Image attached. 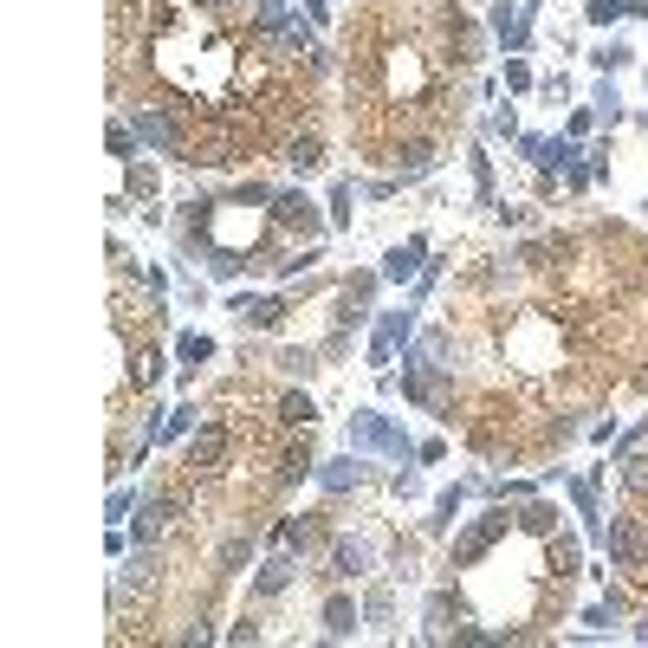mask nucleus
Here are the masks:
<instances>
[{
  "instance_id": "nucleus-1",
  "label": "nucleus",
  "mask_w": 648,
  "mask_h": 648,
  "mask_svg": "<svg viewBox=\"0 0 648 648\" xmlns=\"http://www.w3.org/2000/svg\"><path fill=\"white\" fill-rule=\"evenodd\" d=\"M350 448H377V454H396L402 461L409 454V435H402L389 415H370L364 409V415H350Z\"/></svg>"
},
{
  "instance_id": "nucleus-2",
  "label": "nucleus",
  "mask_w": 648,
  "mask_h": 648,
  "mask_svg": "<svg viewBox=\"0 0 648 648\" xmlns=\"http://www.w3.org/2000/svg\"><path fill=\"white\" fill-rule=\"evenodd\" d=\"M221 454H228V428H221V421H207V428H195V435H188V467H195V473H214V467H221Z\"/></svg>"
},
{
  "instance_id": "nucleus-3",
  "label": "nucleus",
  "mask_w": 648,
  "mask_h": 648,
  "mask_svg": "<svg viewBox=\"0 0 648 648\" xmlns=\"http://www.w3.org/2000/svg\"><path fill=\"white\" fill-rule=\"evenodd\" d=\"M409 331H415V312H383V318H377V337H370V364H377V370L396 356V344H402Z\"/></svg>"
},
{
  "instance_id": "nucleus-4",
  "label": "nucleus",
  "mask_w": 648,
  "mask_h": 648,
  "mask_svg": "<svg viewBox=\"0 0 648 648\" xmlns=\"http://www.w3.org/2000/svg\"><path fill=\"white\" fill-rule=\"evenodd\" d=\"M499 532H506V513H499V506H493V513H480V519L461 532V545H454V564H473V558H480V551H486Z\"/></svg>"
},
{
  "instance_id": "nucleus-5",
  "label": "nucleus",
  "mask_w": 648,
  "mask_h": 648,
  "mask_svg": "<svg viewBox=\"0 0 648 648\" xmlns=\"http://www.w3.org/2000/svg\"><path fill=\"white\" fill-rule=\"evenodd\" d=\"M299 578V564H292V551H272L266 564H260V578H253V597H279L285 584Z\"/></svg>"
},
{
  "instance_id": "nucleus-6",
  "label": "nucleus",
  "mask_w": 648,
  "mask_h": 648,
  "mask_svg": "<svg viewBox=\"0 0 648 648\" xmlns=\"http://www.w3.org/2000/svg\"><path fill=\"white\" fill-rule=\"evenodd\" d=\"M169 519H175V499H169V493H156V499H143V513L130 519V532H136V545H143V538H156V532H163Z\"/></svg>"
},
{
  "instance_id": "nucleus-7",
  "label": "nucleus",
  "mask_w": 648,
  "mask_h": 648,
  "mask_svg": "<svg viewBox=\"0 0 648 648\" xmlns=\"http://www.w3.org/2000/svg\"><path fill=\"white\" fill-rule=\"evenodd\" d=\"M364 570H370V545H356V538L331 545V570H324V578H364Z\"/></svg>"
},
{
  "instance_id": "nucleus-8",
  "label": "nucleus",
  "mask_w": 648,
  "mask_h": 648,
  "mask_svg": "<svg viewBox=\"0 0 648 648\" xmlns=\"http://www.w3.org/2000/svg\"><path fill=\"white\" fill-rule=\"evenodd\" d=\"M136 136L150 143V150H163V156H175V123L163 117V111H136Z\"/></svg>"
},
{
  "instance_id": "nucleus-9",
  "label": "nucleus",
  "mask_w": 648,
  "mask_h": 648,
  "mask_svg": "<svg viewBox=\"0 0 648 648\" xmlns=\"http://www.w3.org/2000/svg\"><path fill=\"white\" fill-rule=\"evenodd\" d=\"M610 558H616L622 570H635V564H642V532H635L629 519H610Z\"/></svg>"
},
{
  "instance_id": "nucleus-10",
  "label": "nucleus",
  "mask_w": 648,
  "mask_h": 648,
  "mask_svg": "<svg viewBox=\"0 0 648 648\" xmlns=\"http://www.w3.org/2000/svg\"><path fill=\"white\" fill-rule=\"evenodd\" d=\"M312 538H318V526H312V519H285V526L272 532V551H305Z\"/></svg>"
},
{
  "instance_id": "nucleus-11",
  "label": "nucleus",
  "mask_w": 648,
  "mask_h": 648,
  "mask_svg": "<svg viewBox=\"0 0 648 648\" xmlns=\"http://www.w3.org/2000/svg\"><path fill=\"white\" fill-rule=\"evenodd\" d=\"M370 292H377V279H370V272L344 285V324H356V318H364V312H370Z\"/></svg>"
},
{
  "instance_id": "nucleus-12",
  "label": "nucleus",
  "mask_w": 648,
  "mask_h": 648,
  "mask_svg": "<svg viewBox=\"0 0 648 648\" xmlns=\"http://www.w3.org/2000/svg\"><path fill=\"white\" fill-rule=\"evenodd\" d=\"M415 266H421V240H409V247H396V253L383 260V279H396V285H402V279H415Z\"/></svg>"
},
{
  "instance_id": "nucleus-13",
  "label": "nucleus",
  "mask_w": 648,
  "mask_h": 648,
  "mask_svg": "<svg viewBox=\"0 0 648 648\" xmlns=\"http://www.w3.org/2000/svg\"><path fill=\"white\" fill-rule=\"evenodd\" d=\"M350 629H356V603L350 597H331L324 603V635H350Z\"/></svg>"
},
{
  "instance_id": "nucleus-14",
  "label": "nucleus",
  "mask_w": 648,
  "mask_h": 648,
  "mask_svg": "<svg viewBox=\"0 0 648 648\" xmlns=\"http://www.w3.org/2000/svg\"><path fill=\"white\" fill-rule=\"evenodd\" d=\"M279 421H292V428H312V421H318L312 396H299V389H292V396H279Z\"/></svg>"
},
{
  "instance_id": "nucleus-15",
  "label": "nucleus",
  "mask_w": 648,
  "mask_h": 648,
  "mask_svg": "<svg viewBox=\"0 0 648 648\" xmlns=\"http://www.w3.org/2000/svg\"><path fill=\"white\" fill-rule=\"evenodd\" d=\"M312 473H318V461H312L305 448H292V454L279 461V480H285V486H299V480H312Z\"/></svg>"
},
{
  "instance_id": "nucleus-16",
  "label": "nucleus",
  "mask_w": 648,
  "mask_h": 648,
  "mask_svg": "<svg viewBox=\"0 0 648 648\" xmlns=\"http://www.w3.org/2000/svg\"><path fill=\"white\" fill-rule=\"evenodd\" d=\"M356 480H364V461H350V454L324 467V486H331V493H344V486H356Z\"/></svg>"
},
{
  "instance_id": "nucleus-17",
  "label": "nucleus",
  "mask_w": 648,
  "mask_h": 648,
  "mask_svg": "<svg viewBox=\"0 0 648 648\" xmlns=\"http://www.w3.org/2000/svg\"><path fill=\"white\" fill-rule=\"evenodd\" d=\"M272 207H279V221H299V228H312V201H305V195H272Z\"/></svg>"
},
{
  "instance_id": "nucleus-18",
  "label": "nucleus",
  "mask_w": 648,
  "mask_h": 648,
  "mask_svg": "<svg viewBox=\"0 0 648 648\" xmlns=\"http://www.w3.org/2000/svg\"><path fill=\"white\" fill-rule=\"evenodd\" d=\"M240 318L266 331V324H279V299H240Z\"/></svg>"
},
{
  "instance_id": "nucleus-19",
  "label": "nucleus",
  "mask_w": 648,
  "mask_h": 648,
  "mask_svg": "<svg viewBox=\"0 0 648 648\" xmlns=\"http://www.w3.org/2000/svg\"><path fill=\"white\" fill-rule=\"evenodd\" d=\"M285 163H292L299 175H312V169L324 163V150H318V143H312V136H299V143H292V156H285Z\"/></svg>"
},
{
  "instance_id": "nucleus-20",
  "label": "nucleus",
  "mask_w": 648,
  "mask_h": 648,
  "mask_svg": "<svg viewBox=\"0 0 648 648\" xmlns=\"http://www.w3.org/2000/svg\"><path fill=\"white\" fill-rule=\"evenodd\" d=\"M175 350H182V364H207V356H214V337H201V331H188V337H182Z\"/></svg>"
},
{
  "instance_id": "nucleus-21",
  "label": "nucleus",
  "mask_w": 648,
  "mask_h": 648,
  "mask_svg": "<svg viewBox=\"0 0 648 648\" xmlns=\"http://www.w3.org/2000/svg\"><path fill=\"white\" fill-rule=\"evenodd\" d=\"M130 377H136L143 389H150V383L163 377V364H156V356H150V350H143V356H136V364H130Z\"/></svg>"
},
{
  "instance_id": "nucleus-22",
  "label": "nucleus",
  "mask_w": 648,
  "mask_h": 648,
  "mask_svg": "<svg viewBox=\"0 0 648 648\" xmlns=\"http://www.w3.org/2000/svg\"><path fill=\"white\" fill-rule=\"evenodd\" d=\"M350 201H356V188H350V182H337V188H331V207H337V228H350Z\"/></svg>"
},
{
  "instance_id": "nucleus-23",
  "label": "nucleus",
  "mask_w": 648,
  "mask_h": 648,
  "mask_svg": "<svg viewBox=\"0 0 648 648\" xmlns=\"http://www.w3.org/2000/svg\"><path fill=\"white\" fill-rule=\"evenodd\" d=\"M519 526H526V532H551V526H558V513H551V506H526V519H519Z\"/></svg>"
},
{
  "instance_id": "nucleus-24",
  "label": "nucleus",
  "mask_w": 648,
  "mask_h": 648,
  "mask_svg": "<svg viewBox=\"0 0 648 648\" xmlns=\"http://www.w3.org/2000/svg\"><path fill=\"white\" fill-rule=\"evenodd\" d=\"M247 551H253L247 538H228V545H221V570H240V564H247Z\"/></svg>"
},
{
  "instance_id": "nucleus-25",
  "label": "nucleus",
  "mask_w": 648,
  "mask_h": 648,
  "mask_svg": "<svg viewBox=\"0 0 648 648\" xmlns=\"http://www.w3.org/2000/svg\"><path fill=\"white\" fill-rule=\"evenodd\" d=\"M448 610H454V603H448V597H428V629H435V635H441V629H448Z\"/></svg>"
},
{
  "instance_id": "nucleus-26",
  "label": "nucleus",
  "mask_w": 648,
  "mask_h": 648,
  "mask_svg": "<svg viewBox=\"0 0 648 648\" xmlns=\"http://www.w3.org/2000/svg\"><path fill=\"white\" fill-rule=\"evenodd\" d=\"M584 622H590V629H610V622H616V603H590Z\"/></svg>"
},
{
  "instance_id": "nucleus-27",
  "label": "nucleus",
  "mask_w": 648,
  "mask_h": 648,
  "mask_svg": "<svg viewBox=\"0 0 648 648\" xmlns=\"http://www.w3.org/2000/svg\"><path fill=\"white\" fill-rule=\"evenodd\" d=\"M622 480H629L635 493H648V461H629V473H622Z\"/></svg>"
},
{
  "instance_id": "nucleus-28",
  "label": "nucleus",
  "mask_w": 648,
  "mask_h": 648,
  "mask_svg": "<svg viewBox=\"0 0 648 648\" xmlns=\"http://www.w3.org/2000/svg\"><path fill=\"white\" fill-rule=\"evenodd\" d=\"M207 7H228V0H207Z\"/></svg>"
}]
</instances>
